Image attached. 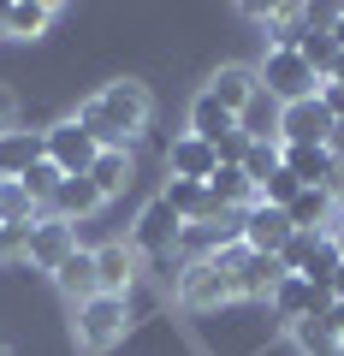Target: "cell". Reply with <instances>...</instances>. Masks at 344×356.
Segmentation results:
<instances>
[{"mask_svg": "<svg viewBox=\"0 0 344 356\" xmlns=\"http://www.w3.org/2000/svg\"><path fill=\"white\" fill-rule=\"evenodd\" d=\"M0 356H13V350H6V339H0Z\"/></svg>", "mask_w": 344, "mask_h": 356, "instance_id": "cell-39", "label": "cell"}, {"mask_svg": "<svg viewBox=\"0 0 344 356\" xmlns=\"http://www.w3.org/2000/svg\"><path fill=\"white\" fill-rule=\"evenodd\" d=\"M166 208L184 220V226H202V220H220V208H214V196H208V184H190V178H172L166 184Z\"/></svg>", "mask_w": 344, "mask_h": 356, "instance_id": "cell-19", "label": "cell"}, {"mask_svg": "<svg viewBox=\"0 0 344 356\" xmlns=\"http://www.w3.org/2000/svg\"><path fill=\"white\" fill-rule=\"evenodd\" d=\"M214 166H220L214 143L190 137V131H184V137L172 143V149H166V172H172V178H190V184H208V178H214Z\"/></svg>", "mask_w": 344, "mask_h": 356, "instance_id": "cell-14", "label": "cell"}, {"mask_svg": "<svg viewBox=\"0 0 344 356\" xmlns=\"http://www.w3.org/2000/svg\"><path fill=\"white\" fill-rule=\"evenodd\" d=\"M320 107H327L332 119H344V83H320Z\"/></svg>", "mask_w": 344, "mask_h": 356, "instance_id": "cell-32", "label": "cell"}, {"mask_svg": "<svg viewBox=\"0 0 344 356\" xmlns=\"http://www.w3.org/2000/svg\"><path fill=\"white\" fill-rule=\"evenodd\" d=\"M255 196H261L268 208H291L297 196H303V184H297V172H285V166H279V172H273V178H268V184H261Z\"/></svg>", "mask_w": 344, "mask_h": 356, "instance_id": "cell-30", "label": "cell"}, {"mask_svg": "<svg viewBox=\"0 0 344 356\" xmlns=\"http://www.w3.org/2000/svg\"><path fill=\"white\" fill-rule=\"evenodd\" d=\"M327 137H332V113L320 107V95L279 107V143L285 149H327Z\"/></svg>", "mask_w": 344, "mask_h": 356, "instance_id": "cell-8", "label": "cell"}, {"mask_svg": "<svg viewBox=\"0 0 344 356\" xmlns=\"http://www.w3.org/2000/svg\"><path fill=\"white\" fill-rule=\"evenodd\" d=\"M95 280H101V297H131L137 250H131V243H101V250H95Z\"/></svg>", "mask_w": 344, "mask_h": 356, "instance_id": "cell-16", "label": "cell"}, {"mask_svg": "<svg viewBox=\"0 0 344 356\" xmlns=\"http://www.w3.org/2000/svg\"><path fill=\"white\" fill-rule=\"evenodd\" d=\"M291 214L285 208H268V202H255L249 214L238 220V238H243V250H255V255H279L285 243H291Z\"/></svg>", "mask_w": 344, "mask_h": 356, "instance_id": "cell-10", "label": "cell"}, {"mask_svg": "<svg viewBox=\"0 0 344 356\" xmlns=\"http://www.w3.org/2000/svg\"><path fill=\"white\" fill-rule=\"evenodd\" d=\"M72 327H77V344L90 356H107L131 332V297H90V303H77Z\"/></svg>", "mask_w": 344, "mask_h": 356, "instance_id": "cell-4", "label": "cell"}, {"mask_svg": "<svg viewBox=\"0 0 344 356\" xmlns=\"http://www.w3.org/2000/svg\"><path fill=\"white\" fill-rule=\"evenodd\" d=\"M54 18H60L54 0H13V6H0V36L6 42H36Z\"/></svg>", "mask_w": 344, "mask_h": 356, "instance_id": "cell-12", "label": "cell"}, {"mask_svg": "<svg viewBox=\"0 0 344 356\" xmlns=\"http://www.w3.org/2000/svg\"><path fill=\"white\" fill-rule=\"evenodd\" d=\"M327 149H332V161L344 166V119H332V137H327Z\"/></svg>", "mask_w": 344, "mask_h": 356, "instance_id": "cell-34", "label": "cell"}, {"mask_svg": "<svg viewBox=\"0 0 344 356\" xmlns=\"http://www.w3.org/2000/svg\"><path fill=\"white\" fill-rule=\"evenodd\" d=\"M95 208H101V191H95L90 178H60V191H54V202L42 208V214L65 220V226H77V220H90Z\"/></svg>", "mask_w": 344, "mask_h": 356, "instance_id": "cell-18", "label": "cell"}, {"mask_svg": "<svg viewBox=\"0 0 344 356\" xmlns=\"http://www.w3.org/2000/svg\"><path fill=\"white\" fill-rule=\"evenodd\" d=\"M285 214H291L297 232H320V238H332V226L344 220V208H338V196H332V191H303Z\"/></svg>", "mask_w": 344, "mask_h": 356, "instance_id": "cell-17", "label": "cell"}, {"mask_svg": "<svg viewBox=\"0 0 344 356\" xmlns=\"http://www.w3.org/2000/svg\"><path fill=\"white\" fill-rule=\"evenodd\" d=\"M238 166H243V178H249L255 191H261V184H268V178H273V172L285 166V149H279V143H249Z\"/></svg>", "mask_w": 344, "mask_h": 356, "instance_id": "cell-27", "label": "cell"}, {"mask_svg": "<svg viewBox=\"0 0 344 356\" xmlns=\"http://www.w3.org/2000/svg\"><path fill=\"white\" fill-rule=\"evenodd\" d=\"M131 178H137V161H131V149H101V154H95V166H90V184L101 191V202H107V196H125Z\"/></svg>", "mask_w": 344, "mask_h": 356, "instance_id": "cell-21", "label": "cell"}, {"mask_svg": "<svg viewBox=\"0 0 344 356\" xmlns=\"http://www.w3.org/2000/svg\"><path fill=\"white\" fill-rule=\"evenodd\" d=\"M320 83H344V48H338V60L327 65V77H320Z\"/></svg>", "mask_w": 344, "mask_h": 356, "instance_id": "cell-36", "label": "cell"}, {"mask_svg": "<svg viewBox=\"0 0 344 356\" xmlns=\"http://www.w3.org/2000/svg\"><path fill=\"white\" fill-rule=\"evenodd\" d=\"M238 131H243L249 143H279V102H273L268 89H261V95L238 113Z\"/></svg>", "mask_w": 344, "mask_h": 356, "instance_id": "cell-24", "label": "cell"}, {"mask_svg": "<svg viewBox=\"0 0 344 356\" xmlns=\"http://www.w3.org/2000/svg\"><path fill=\"white\" fill-rule=\"evenodd\" d=\"M149 119H154V102L137 77H113V83H101L90 102L77 107V125L90 131L101 149H131V137H142Z\"/></svg>", "mask_w": 344, "mask_h": 356, "instance_id": "cell-1", "label": "cell"}, {"mask_svg": "<svg viewBox=\"0 0 344 356\" xmlns=\"http://www.w3.org/2000/svg\"><path fill=\"white\" fill-rule=\"evenodd\" d=\"M226 303H238V291H231V273L214 255H202V261H190L179 273V309H190V315H220Z\"/></svg>", "mask_w": 344, "mask_h": 356, "instance_id": "cell-5", "label": "cell"}, {"mask_svg": "<svg viewBox=\"0 0 344 356\" xmlns=\"http://www.w3.org/2000/svg\"><path fill=\"white\" fill-rule=\"evenodd\" d=\"M42 154H48L65 178H90V166H95V154H101V143L77 125V119H60V125L42 131Z\"/></svg>", "mask_w": 344, "mask_h": 356, "instance_id": "cell-7", "label": "cell"}, {"mask_svg": "<svg viewBox=\"0 0 344 356\" xmlns=\"http://www.w3.org/2000/svg\"><path fill=\"white\" fill-rule=\"evenodd\" d=\"M327 297H332V303L344 309V261H338V273H332V285H327Z\"/></svg>", "mask_w": 344, "mask_h": 356, "instance_id": "cell-35", "label": "cell"}, {"mask_svg": "<svg viewBox=\"0 0 344 356\" xmlns=\"http://www.w3.org/2000/svg\"><path fill=\"white\" fill-rule=\"evenodd\" d=\"M327 303H332V297L320 291V285L297 280V273H285V280H279V291H273V315H279L285 327H303V321H315Z\"/></svg>", "mask_w": 344, "mask_h": 356, "instance_id": "cell-11", "label": "cell"}, {"mask_svg": "<svg viewBox=\"0 0 344 356\" xmlns=\"http://www.w3.org/2000/svg\"><path fill=\"white\" fill-rule=\"evenodd\" d=\"M255 77H261V89H268V95H273L279 107L320 95V77H315V65H309L297 48H268V54H261V65H255Z\"/></svg>", "mask_w": 344, "mask_h": 356, "instance_id": "cell-3", "label": "cell"}, {"mask_svg": "<svg viewBox=\"0 0 344 356\" xmlns=\"http://www.w3.org/2000/svg\"><path fill=\"white\" fill-rule=\"evenodd\" d=\"M42 161V131H6V137H0V178H24L30 166Z\"/></svg>", "mask_w": 344, "mask_h": 356, "instance_id": "cell-23", "label": "cell"}, {"mask_svg": "<svg viewBox=\"0 0 344 356\" xmlns=\"http://www.w3.org/2000/svg\"><path fill=\"white\" fill-rule=\"evenodd\" d=\"M208 196H214V208L220 214H231V208H243L249 214L261 196H255V184L243 178V166H214V178H208Z\"/></svg>", "mask_w": 344, "mask_h": 356, "instance_id": "cell-20", "label": "cell"}, {"mask_svg": "<svg viewBox=\"0 0 344 356\" xmlns=\"http://www.w3.org/2000/svg\"><path fill=\"white\" fill-rule=\"evenodd\" d=\"M231 131H238V113H226V107L202 89V95L190 102V137H202V143H214V149H220Z\"/></svg>", "mask_w": 344, "mask_h": 356, "instance_id": "cell-22", "label": "cell"}, {"mask_svg": "<svg viewBox=\"0 0 344 356\" xmlns=\"http://www.w3.org/2000/svg\"><path fill=\"white\" fill-rule=\"evenodd\" d=\"M24 255V232H6L0 226V261H18Z\"/></svg>", "mask_w": 344, "mask_h": 356, "instance_id": "cell-33", "label": "cell"}, {"mask_svg": "<svg viewBox=\"0 0 344 356\" xmlns=\"http://www.w3.org/2000/svg\"><path fill=\"white\" fill-rule=\"evenodd\" d=\"M214 261L231 273V291H238L243 303H273V291H279V280H285L279 255H255V250H243V238L220 243Z\"/></svg>", "mask_w": 344, "mask_h": 356, "instance_id": "cell-2", "label": "cell"}, {"mask_svg": "<svg viewBox=\"0 0 344 356\" xmlns=\"http://www.w3.org/2000/svg\"><path fill=\"white\" fill-rule=\"evenodd\" d=\"M36 220H42V208L30 202V191L18 184V178H0V226L24 232V226H36Z\"/></svg>", "mask_w": 344, "mask_h": 356, "instance_id": "cell-25", "label": "cell"}, {"mask_svg": "<svg viewBox=\"0 0 344 356\" xmlns=\"http://www.w3.org/2000/svg\"><path fill=\"white\" fill-rule=\"evenodd\" d=\"M320 250H327L320 232H291V243L279 250V267H285V273H297V280H309V267L320 261Z\"/></svg>", "mask_w": 344, "mask_h": 356, "instance_id": "cell-26", "label": "cell"}, {"mask_svg": "<svg viewBox=\"0 0 344 356\" xmlns=\"http://www.w3.org/2000/svg\"><path fill=\"white\" fill-rule=\"evenodd\" d=\"M6 131H18V95L0 83V137H6Z\"/></svg>", "mask_w": 344, "mask_h": 356, "instance_id": "cell-31", "label": "cell"}, {"mask_svg": "<svg viewBox=\"0 0 344 356\" xmlns=\"http://www.w3.org/2000/svg\"><path fill=\"white\" fill-rule=\"evenodd\" d=\"M60 178H65V172H60V166L48 161V154H42V161L30 166L24 178H18V184L30 191V202H36V208H48V202H54V191H60Z\"/></svg>", "mask_w": 344, "mask_h": 356, "instance_id": "cell-28", "label": "cell"}, {"mask_svg": "<svg viewBox=\"0 0 344 356\" xmlns=\"http://www.w3.org/2000/svg\"><path fill=\"white\" fill-rule=\"evenodd\" d=\"M297 54H303V60L315 65V77H327V65L338 60V42H332V30H303V42H297Z\"/></svg>", "mask_w": 344, "mask_h": 356, "instance_id": "cell-29", "label": "cell"}, {"mask_svg": "<svg viewBox=\"0 0 344 356\" xmlns=\"http://www.w3.org/2000/svg\"><path fill=\"white\" fill-rule=\"evenodd\" d=\"M208 95H214L226 113H243V107L261 95V77H255V65H220V72L208 77Z\"/></svg>", "mask_w": 344, "mask_h": 356, "instance_id": "cell-15", "label": "cell"}, {"mask_svg": "<svg viewBox=\"0 0 344 356\" xmlns=\"http://www.w3.org/2000/svg\"><path fill=\"white\" fill-rule=\"evenodd\" d=\"M332 42H338V48H344V6H338V13H332Z\"/></svg>", "mask_w": 344, "mask_h": 356, "instance_id": "cell-37", "label": "cell"}, {"mask_svg": "<svg viewBox=\"0 0 344 356\" xmlns=\"http://www.w3.org/2000/svg\"><path fill=\"white\" fill-rule=\"evenodd\" d=\"M327 356H344V344H338V350H327Z\"/></svg>", "mask_w": 344, "mask_h": 356, "instance_id": "cell-40", "label": "cell"}, {"mask_svg": "<svg viewBox=\"0 0 344 356\" xmlns=\"http://www.w3.org/2000/svg\"><path fill=\"white\" fill-rule=\"evenodd\" d=\"M54 285H60L65 303H90V297H101V280H95V250H72L60 267H54Z\"/></svg>", "mask_w": 344, "mask_h": 356, "instance_id": "cell-13", "label": "cell"}, {"mask_svg": "<svg viewBox=\"0 0 344 356\" xmlns=\"http://www.w3.org/2000/svg\"><path fill=\"white\" fill-rule=\"evenodd\" d=\"M184 243V220L166 208V196H154V202H142L137 226H131V250H137V261H166V255Z\"/></svg>", "mask_w": 344, "mask_h": 356, "instance_id": "cell-6", "label": "cell"}, {"mask_svg": "<svg viewBox=\"0 0 344 356\" xmlns=\"http://www.w3.org/2000/svg\"><path fill=\"white\" fill-rule=\"evenodd\" d=\"M72 250H77V226H65V220L42 214L36 226H24V261L42 267V273H54V267H60Z\"/></svg>", "mask_w": 344, "mask_h": 356, "instance_id": "cell-9", "label": "cell"}, {"mask_svg": "<svg viewBox=\"0 0 344 356\" xmlns=\"http://www.w3.org/2000/svg\"><path fill=\"white\" fill-rule=\"evenodd\" d=\"M332 243H338V255H344V220H338V226H332Z\"/></svg>", "mask_w": 344, "mask_h": 356, "instance_id": "cell-38", "label": "cell"}]
</instances>
